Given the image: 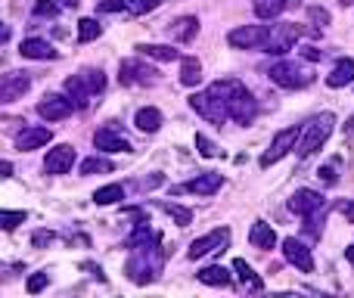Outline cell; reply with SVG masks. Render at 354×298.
Wrapping results in <instances>:
<instances>
[{
  "label": "cell",
  "mask_w": 354,
  "mask_h": 298,
  "mask_svg": "<svg viewBox=\"0 0 354 298\" xmlns=\"http://www.w3.org/2000/svg\"><path fill=\"white\" fill-rule=\"evenodd\" d=\"M233 81L236 78L215 81V84H208L202 93H193V97H190L193 112H199L205 121L224 128V124H227V118H230L227 115V99H230V90H233Z\"/></svg>",
  "instance_id": "obj_1"
},
{
  "label": "cell",
  "mask_w": 354,
  "mask_h": 298,
  "mask_svg": "<svg viewBox=\"0 0 354 298\" xmlns=\"http://www.w3.org/2000/svg\"><path fill=\"white\" fill-rule=\"evenodd\" d=\"M333 112H320V115L308 118L304 124H298V137H295V146H292V152L298 155V159H308V155H314L317 149L326 143V137L333 134Z\"/></svg>",
  "instance_id": "obj_2"
},
{
  "label": "cell",
  "mask_w": 354,
  "mask_h": 298,
  "mask_svg": "<svg viewBox=\"0 0 354 298\" xmlns=\"http://www.w3.org/2000/svg\"><path fill=\"white\" fill-rule=\"evenodd\" d=\"M130 252H134V255H130L128 264H124L128 279H134L137 286H146V283H153V279H159L165 252H159V248H155V242H153V246H137V248H130Z\"/></svg>",
  "instance_id": "obj_3"
},
{
  "label": "cell",
  "mask_w": 354,
  "mask_h": 298,
  "mask_svg": "<svg viewBox=\"0 0 354 298\" xmlns=\"http://www.w3.org/2000/svg\"><path fill=\"white\" fill-rule=\"evenodd\" d=\"M106 90V74L99 72V68H81L78 74H72V78L66 81V97L72 99L78 109H84L87 103H90V97H97V93Z\"/></svg>",
  "instance_id": "obj_4"
},
{
  "label": "cell",
  "mask_w": 354,
  "mask_h": 298,
  "mask_svg": "<svg viewBox=\"0 0 354 298\" xmlns=\"http://www.w3.org/2000/svg\"><path fill=\"white\" fill-rule=\"evenodd\" d=\"M267 78H271L277 87H286V90H298V87H308L311 81H314V74H311V68L302 66V62L279 59V62H273V66L267 68Z\"/></svg>",
  "instance_id": "obj_5"
},
{
  "label": "cell",
  "mask_w": 354,
  "mask_h": 298,
  "mask_svg": "<svg viewBox=\"0 0 354 298\" xmlns=\"http://www.w3.org/2000/svg\"><path fill=\"white\" fill-rule=\"evenodd\" d=\"M304 34V28L298 22H279L273 28H267V37L261 43V53H271V56H283L295 47V41Z\"/></svg>",
  "instance_id": "obj_6"
},
{
  "label": "cell",
  "mask_w": 354,
  "mask_h": 298,
  "mask_svg": "<svg viewBox=\"0 0 354 298\" xmlns=\"http://www.w3.org/2000/svg\"><path fill=\"white\" fill-rule=\"evenodd\" d=\"M255 112H258V103H255V97L242 87V81H233V90H230V99H227V115H230V121H236V124H252V118H255Z\"/></svg>",
  "instance_id": "obj_7"
},
{
  "label": "cell",
  "mask_w": 354,
  "mask_h": 298,
  "mask_svg": "<svg viewBox=\"0 0 354 298\" xmlns=\"http://www.w3.org/2000/svg\"><path fill=\"white\" fill-rule=\"evenodd\" d=\"M227 246H230V227H217V230H211V233H205V236H199V239H193L190 248H186V258H190V261H199V258H205V255L224 252Z\"/></svg>",
  "instance_id": "obj_8"
},
{
  "label": "cell",
  "mask_w": 354,
  "mask_h": 298,
  "mask_svg": "<svg viewBox=\"0 0 354 298\" xmlns=\"http://www.w3.org/2000/svg\"><path fill=\"white\" fill-rule=\"evenodd\" d=\"M118 81H121L124 87H128V84L149 87V84H155V81H159V72H155L153 66H143L140 59H124L121 66H118Z\"/></svg>",
  "instance_id": "obj_9"
},
{
  "label": "cell",
  "mask_w": 354,
  "mask_h": 298,
  "mask_svg": "<svg viewBox=\"0 0 354 298\" xmlns=\"http://www.w3.org/2000/svg\"><path fill=\"white\" fill-rule=\"evenodd\" d=\"M267 37V25H239L227 34V43L236 50H261Z\"/></svg>",
  "instance_id": "obj_10"
},
{
  "label": "cell",
  "mask_w": 354,
  "mask_h": 298,
  "mask_svg": "<svg viewBox=\"0 0 354 298\" xmlns=\"http://www.w3.org/2000/svg\"><path fill=\"white\" fill-rule=\"evenodd\" d=\"M28 87H31L28 72H6V74H0V106L22 99L25 93H28Z\"/></svg>",
  "instance_id": "obj_11"
},
{
  "label": "cell",
  "mask_w": 354,
  "mask_h": 298,
  "mask_svg": "<svg viewBox=\"0 0 354 298\" xmlns=\"http://www.w3.org/2000/svg\"><path fill=\"white\" fill-rule=\"evenodd\" d=\"M75 112V103L68 97H62V93H47V97L37 103V115L47 118V121H62V118H68Z\"/></svg>",
  "instance_id": "obj_12"
},
{
  "label": "cell",
  "mask_w": 354,
  "mask_h": 298,
  "mask_svg": "<svg viewBox=\"0 0 354 298\" xmlns=\"http://www.w3.org/2000/svg\"><path fill=\"white\" fill-rule=\"evenodd\" d=\"M295 137H298V128H286V130H279L277 137H273V143H271V149H267L264 155H261V168H271V165H277L283 155H289L292 152V146H295Z\"/></svg>",
  "instance_id": "obj_13"
},
{
  "label": "cell",
  "mask_w": 354,
  "mask_h": 298,
  "mask_svg": "<svg viewBox=\"0 0 354 298\" xmlns=\"http://www.w3.org/2000/svg\"><path fill=\"white\" fill-rule=\"evenodd\" d=\"M323 205H326V199H323V192H317V190H295L289 199V211L298 217H308V215H314V211H323Z\"/></svg>",
  "instance_id": "obj_14"
},
{
  "label": "cell",
  "mask_w": 354,
  "mask_h": 298,
  "mask_svg": "<svg viewBox=\"0 0 354 298\" xmlns=\"http://www.w3.org/2000/svg\"><path fill=\"white\" fill-rule=\"evenodd\" d=\"M283 255H286V261H289L292 267H298L302 273H311V270H314V258H311V248L304 246L302 239H295V236H286V239H283Z\"/></svg>",
  "instance_id": "obj_15"
},
{
  "label": "cell",
  "mask_w": 354,
  "mask_h": 298,
  "mask_svg": "<svg viewBox=\"0 0 354 298\" xmlns=\"http://www.w3.org/2000/svg\"><path fill=\"white\" fill-rule=\"evenodd\" d=\"M224 186V174L217 171H208V174H199V177H193L190 183L184 186H171V192L177 196V192H196V196H211V192H217Z\"/></svg>",
  "instance_id": "obj_16"
},
{
  "label": "cell",
  "mask_w": 354,
  "mask_h": 298,
  "mask_svg": "<svg viewBox=\"0 0 354 298\" xmlns=\"http://www.w3.org/2000/svg\"><path fill=\"white\" fill-rule=\"evenodd\" d=\"M72 165H75V146H68V143L53 146L47 152V159H43V171L47 174H68Z\"/></svg>",
  "instance_id": "obj_17"
},
{
  "label": "cell",
  "mask_w": 354,
  "mask_h": 298,
  "mask_svg": "<svg viewBox=\"0 0 354 298\" xmlns=\"http://www.w3.org/2000/svg\"><path fill=\"white\" fill-rule=\"evenodd\" d=\"M93 146L103 149V152H130V140L118 134V124L99 128L97 134H93Z\"/></svg>",
  "instance_id": "obj_18"
},
{
  "label": "cell",
  "mask_w": 354,
  "mask_h": 298,
  "mask_svg": "<svg viewBox=\"0 0 354 298\" xmlns=\"http://www.w3.org/2000/svg\"><path fill=\"white\" fill-rule=\"evenodd\" d=\"M50 128H25V130H19V137H16V149L19 152H31V149H37V146H47L50 143Z\"/></svg>",
  "instance_id": "obj_19"
},
{
  "label": "cell",
  "mask_w": 354,
  "mask_h": 298,
  "mask_svg": "<svg viewBox=\"0 0 354 298\" xmlns=\"http://www.w3.org/2000/svg\"><path fill=\"white\" fill-rule=\"evenodd\" d=\"M168 34H171L177 43H190L193 37L199 34V19H196V16H180V19H174V22L168 25Z\"/></svg>",
  "instance_id": "obj_20"
},
{
  "label": "cell",
  "mask_w": 354,
  "mask_h": 298,
  "mask_svg": "<svg viewBox=\"0 0 354 298\" xmlns=\"http://www.w3.org/2000/svg\"><path fill=\"white\" fill-rule=\"evenodd\" d=\"M19 53H22L25 59H56V56H59L53 50V43L41 41V37H25L22 47H19Z\"/></svg>",
  "instance_id": "obj_21"
},
{
  "label": "cell",
  "mask_w": 354,
  "mask_h": 298,
  "mask_svg": "<svg viewBox=\"0 0 354 298\" xmlns=\"http://www.w3.org/2000/svg\"><path fill=\"white\" fill-rule=\"evenodd\" d=\"M248 242H252L255 248H273L277 246V233H273V227L267 221H255L252 230H248Z\"/></svg>",
  "instance_id": "obj_22"
},
{
  "label": "cell",
  "mask_w": 354,
  "mask_h": 298,
  "mask_svg": "<svg viewBox=\"0 0 354 298\" xmlns=\"http://www.w3.org/2000/svg\"><path fill=\"white\" fill-rule=\"evenodd\" d=\"M354 81V59H339L333 66V72L326 74V84L333 87V90H339V87H348Z\"/></svg>",
  "instance_id": "obj_23"
},
{
  "label": "cell",
  "mask_w": 354,
  "mask_h": 298,
  "mask_svg": "<svg viewBox=\"0 0 354 298\" xmlns=\"http://www.w3.org/2000/svg\"><path fill=\"white\" fill-rule=\"evenodd\" d=\"M137 53L149 56V59H159V62H174L180 59V50L168 47V43H137Z\"/></svg>",
  "instance_id": "obj_24"
},
{
  "label": "cell",
  "mask_w": 354,
  "mask_h": 298,
  "mask_svg": "<svg viewBox=\"0 0 354 298\" xmlns=\"http://www.w3.org/2000/svg\"><path fill=\"white\" fill-rule=\"evenodd\" d=\"M134 124L143 130V134H155L161 128V112L155 106H143L140 112L134 115Z\"/></svg>",
  "instance_id": "obj_25"
},
{
  "label": "cell",
  "mask_w": 354,
  "mask_h": 298,
  "mask_svg": "<svg viewBox=\"0 0 354 298\" xmlns=\"http://www.w3.org/2000/svg\"><path fill=\"white\" fill-rule=\"evenodd\" d=\"M196 279L199 283H205V286H233V279H230V273H227V267H217V264H211V267H202V270L196 273Z\"/></svg>",
  "instance_id": "obj_26"
},
{
  "label": "cell",
  "mask_w": 354,
  "mask_h": 298,
  "mask_svg": "<svg viewBox=\"0 0 354 298\" xmlns=\"http://www.w3.org/2000/svg\"><path fill=\"white\" fill-rule=\"evenodd\" d=\"M153 242H159V233H155V230L149 227L146 221L137 223L134 233L128 236V248H137V246H153Z\"/></svg>",
  "instance_id": "obj_27"
},
{
  "label": "cell",
  "mask_w": 354,
  "mask_h": 298,
  "mask_svg": "<svg viewBox=\"0 0 354 298\" xmlns=\"http://www.w3.org/2000/svg\"><path fill=\"white\" fill-rule=\"evenodd\" d=\"M112 168L115 165H112L109 159H103V155H90V159H84L78 165V174L81 177H90V174H109Z\"/></svg>",
  "instance_id": "obj_28"
},
{
  "label": "cell",
  "mask_w": 354,
  "mask_h": 298,
  "mask_svg": "<svg viewBox=\"0 0 354 298\" xmlns=\"http://www.w3.org/2000/svg\"><path fill=\"white\" fill-rule=\"evenodd\" d=\"M252 6H255V16L258 19H277L289 3H286V0H252Z\"/></svg>",
  "instance_id": "obj_29"
},
{
  "label": "cell",
  "mask_w": 354,
  "mask_h": 298,
  "mask_svg": "<svg viewBox=\"0 0 354 298\" xmlns=\"http://www.w3.org/2000/svg\"><path fill=\"white\" fill-rule=\"evenodd\" d=\"M180 84H186V87L202 84V62L199 59H184V68H180Z\"/></svg>",
  "instance_id": "obj_30"
},
{
  "label": "cell",
  "mask_w": 354,
  "mask_h": 298,
  "mask_svg": "<svg viewBox=\"0 0 354 298\" xmlns=\"http://www.w3.org/2000/svg\"><path fill=\"white\" fill-rule=\"evenodd\" d=\"M121 199H124L121 183H109V186H103V190L93 192V202L97 205H115V202H121Z\"/></svg>",
  "instance_id": "obj_31"
},
{
  "label": "cell",
  "mask_w": 354,
  "mask_h": 298,
  "mask_svg": "<svg viewBox=\"0 0 354 298\" xmlns=\"http://www.w3.org/2000/svg\"><path fill=\"white\" fill-rule=\"evenodd\" d=\"M233 270L239 273V279H242V283H246V286H252L255 292H261V289H264V283H261V277H255V273H252V267H248L242 258H236V261H233Z\"/></svg>",
  "instance_id": "obj_32"
},
{
  "label": "cell",
  "mask_w": 354,
  "mask_h": 298,
  "mask_svg": "<svg viewBox=\"0 0 354 298\" xmlns=\"http://www.w3.org/2000/svg\"><path fill=\"white\" fill-rule=\"evenodd\" d=\"M99 34H103V25H99L97 19H81V22H78V41L81 43L97 41Z\"/></svg>",
  "instance_id": "obj_33"
},
{
  "label": "cell",
  "mask_w": 354,
  "mask_h": 298,
  "mask_svg": "<svg viewBox=\"0 0 354 298\" xmlns=\"http://www.w3.org/2000/svg\"><path fill=\"white\" fill-rule=\"evenodd\" d=\"M161 211H168V215L177 221V227H190L193 221V211L184 208V205H174V202H161Z\"/></svg>",
  "instance_id": "obj_34"
},
{
  "label": "cell",
  "mask_w": 354,
  "mask_h": 298,
  "mask_svg": "<svg viewBox=\"0 0 354 298\" xmlns=\"http://www.w3.org/2000/svg\"><path fill=\"white\" fill-rule=\"evenodd\" d=\"M128 3V12H134V16H146V12L159 10L161 0H124Z\"/></svg>",
  "instance_id": "obj_35"
},
{
  "label": "cell",
  "mask_w": 354,
  "mask_h": 298,
  "mask_svg": "<svg viewBox=\"0 0 354 298\" xmlns=\"http://www.w3.org/2000/svg\"><path fill=\"white\" fill-rule=\"evenodd\" d=\"M25 217H28L25 211H3V208H0V227H3V230H16L19 223H25Z\"/></svg>",
  "instance_id": "obj_36"
},
{
  "label": "cell",
  "mask_w": 354,
  "mask_h": 298,
  "mask_svg": "<svg viewBox=\"0 0 354 298\" xmlns=\"http://www.w3.org/2000/svg\"><path fill=\"white\" fill-rule=\"evenodd\" d=\"M196 149H199V155H205V159H221V149L215 146V143L208 140V137H202V134H196Z\"/></svg>",
  "instance_id": "obj_37"
},
{
  "label": "cell",
  "mask_w": 354,
  "mask_h": 298,
  "mask_svg": "<svg viewBox=\"0 0 354 298\" xmlns=\"http://www.w3.org/2000/svg\"><path fill=\"white\" fill-rule=\"evenodd\" d=\"M35 16L56 19V16H59V3H56V0H37V3H35Z\"/></svg>",
  "instance_id": "obj_38"
},
{
  "label": "cell",
  "mask_w": 354,
  "mask_h": 298,
  "mask_svg": "<svg viewBox=\"0 0 354 298\" xmlns=\"http://www.w3.org/2000/svg\"><path fill=\"white\" fill-rule=\"evenodd\" d=\"M47 283H50V273H31V277H28V283H25V286H28V292H31V295H37V292H43V289H47Z\"/></svg>",
  "instance_id": "obj_39"
},
{
  "label": "cell",
  "mask_w": 354,
  "mask_h": 298,
  "mask_svg": "<svg viewBox=\"0 0 354 298\" xmlns=\"http://www.w3.org/2000/svg\"><path fill=\"white\" fill-rule=\"evenodd\" d=\"M335 165H339V161H329V165H323V168H320V180H323L326 186H335V183H339V174H335Z\"/></svg>",
  "instance_id": "obj_40"
},
{
  "label": "cell",
  "mask_w": 354,
  "mask_h": 298,
  "mask_svg": "<svg viewBox=\"0 0 354 298\" xmlns=\"http://www.w3.org/2000/svg\"><path fill=\"white\" fill-rule=\"evenodd\" d=\"M97 10L99 12H121V10H128V3H124V0H99Z\"/></svg>",
  "instance_id": "obj_41"
},
{
  "label": "cell",
  "mask_w": 354,
  "mask_h": 298,
  "mask_svg": "<svg viewBox=\"0 0 354 298\" xmlns=\"http://www.w3.org/2000/svg\"><path fill=\"white\" fill-rule=\"evenodd\" d=\"M308 16L317 22V28H323V25H329V12H326V10H320V6H311V10H308Z\"/></svg>",
  "instance_id": "obj_42"
},
{
  "label": "cell",
  "mask_w": 354,
  "mask_h": 298,
  "mask_svg": "<svg viewBox=\"0 0 354 298\" xmlns=\"http://www.w3.org/2000/svg\"><path fill=\"white\" fill-rule=\"evenodd\" d=\"M317 215H320V211H314V215H308V233L311 236H320V217H317Z\"/></svg>",
  "instance_id": "obj_43"
},
{
  "label": "cell",
  "mask_w": 354,
  "mask_h": 298,
  "mask_svg": "<svg viewBox=\"0 0 354 298\" xmlns=\"http://www.w3.org/2000/svg\"><path fill=\"white\" fill-rule=\"evenodd\" d=\"M50 239H53V233H50V230H37V233L35 236H31V242H35V246L37 248H41V246H47V242Z\"/></svg>",
  "instance_id": "obj_44"
},
{
  "label": "cell",
  "mask_w": 354,
  "mask_h": 298,
  "mask_svg": "<svg viewBox=\"0 0 354 298\" xmlns=\"http://www.w3.org/2000/svg\"><path fill=\"white\" fill-rule=\"evenodd\" d=\"M161 180H165L161 174H153V177H146V180L140 183V190H155V186H161Z\"/></svg>",
  "instance_id": "obj_45"
},
{
  "label": "cell",
  "mask_w": 354,
  "mask_h": 298,
  "mask_svg": "<svg viewBox=\"0 0 354 298\" xmlns=\"http://www.w3.org/2000/svg\"><path fill=\"white\" fill-rule=\"evenodd\" d=\"M302 53H304V56H308V59H311V62H317V59H320V56H323V53H320V50H317V47H304V50H302Z\"/></svg>",
  "instance_id": "obj_46"
},
{
  "label": "cell",
  "mask_w": 354,
  "mask_h": 298,
  "mask_svg": "<svg viewBox=\"0 0 354 298\" xmlns=\"http://www.w3.org/2000/svg\"><path fill=\"white\" fill-rule=\"evenodd\" d=\"M0 177H12V161H0Z\"/></svg>",
  "instance_id": "obj_47"
},
{
  "label": "cell",
  "mask_w": 354,
  "mask_h": 298,
  "mask_svg": "<svg viewBox=\"0 0 354 298\" xmlns=\"http://www.w3.org/2000/svg\"><path fill=\"white\" fill-rule=\"evenodd\" d=\"M6 41H10V25H3V22H0V47H3Z\"/></svg>",
  "instance_id": "obj_48"
},
{
  "label": "cell",
  "mask_w": 354,
  "mask_h": 298,
  "mask_svg": "<svg viewBox=\"0 0 354 298\" xmlns=\"http://www.w3.org/2000/svg\"><path fill=\"white\" fill-rule=\"evenodd\" d=\"M345 134H348V137L354 134V115H351V118H348V121H345Z\"/></svg>",
  "instance_id": "obj_49"
},
{
  "label": "cell",
  "mask_w": 354,
  "mask_h": 298,
  "mask_svg": "<svg viewBox=\"0 0 354 298\" xmlns=\"http://www.w3.org/2000/svg\"><path fill=\"white\" fill-rule=\"evenodd\" d=\"M345 217L354 223V202H351V205H345Z\"/></svg>",
  "instance_id": "obj_50"
},
{
  "label": "cell",
  "mask_w": 354,
  "mask_h": 298,
  "mask_svg": "<svg viewBox=\"0 0 354 298\" xmlns=\"http://www.w3.org/2000/svg\"><path fill=\"white\" fill-rule=\"evenodd\" d=\"M345 258H348V261H351V264H354V246H348V252H345Z\"/></svg>",
  "instance_id": "obj_51"
},
{
  "label": "cell",
  "mask_w": 354,
  "mask_h": 298,
  "mask_svg": "<svg viewBox=\"0 0 354 298\" xmlns=\"http://www.w3.org/2000/svg\"><path fill=\"white\" fill-rule=\"evenodd\" d=\"M62 3H66V6H78L81 0H62Z\"/></svg>",
  "instance_id": "obj_52"
},
{
  "label": "cell",
  "mask_w": 354,
  "mask_h": 298,
  "mask_svg": "<svg viewBox=\"0 0 354 298\" xmlns=\"http://www.w3.org/2000/svg\"><path fill=\"white\" fill-rule=\"evenodd\" d=\"M286 3H289V6H298V3H302V0H286Z\"/></svg>",
  "instance_id": "obj_53"
}]
</instances>
